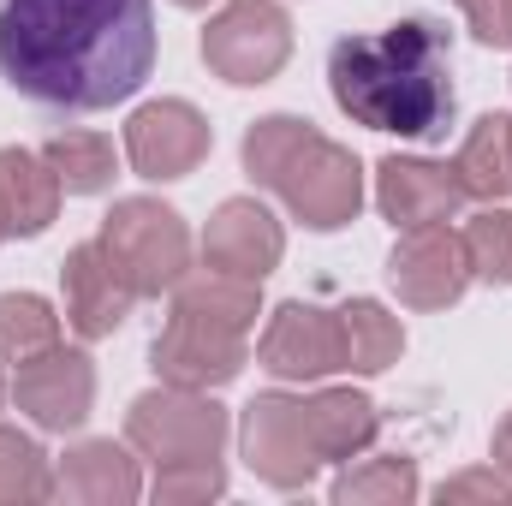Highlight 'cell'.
<instances>
[{
	"mask_svg": "<svg viewBox=\"0 0 512 506\" xmlns=\"http://www.w3.org/2000/svg\"><path fill=\"white\" fill-rule=\"evenodd\" d=\"M328 495H334V506H411L423 495V483H417V465L405 453H382V459L346 465Z\"/></svg>",
	"mask_w": 512,
	"mask_h": 506,
	"instance_id": "23",
	"label": "cell"
},
{
	"mask_svg": "<svg viewBox=\"0 0 512 506\" xmlns=\"http://www.w3.org/2000/svg\"><path fill=\"white\" fill-rule=\"evenodd\" d=\"M340 328H346V370H358V376H382L405 352L399 316H387V304H376V298L340 304Z\"/></svg>",
	"mask_w": 512,
	"mask_h": 506,
	"instance_id": "22",
	"label": "cell"
},
{
	"mask_svg": "<svg viewBox=\"0 0 512 506\" xmlns=\"http://www.w3.org/2000/svg\"><path fill=\"white\" fill-rule=\"evenodd\" d=\"M328 90L346 120L382 137H447L453 126V36L441 18H399L376 36L328 48Z\"/></svg>",
	"mask_w": 512,
	"mask_h": 506,
	"instance_id": "2",
	"label": "cell"
},
{
	"mask_svg": "<svg viewBox=\"0 0 512 506\" xmlns=\"http://www.w3.org/2000/svg\"><path fill=\"white\" fill-rule=\"evenodd\" d=\"M60 179L42 149H0V233L6 239H36L60 215Z\"/></svg>",
	"mask_w": 512,
	"mask_h": 506,
	"instance_id": "17",
	"label": "cell"
},
{
	"mask_svg": "<svg viewBox=\"0 0 512 506\" xmlns=\"http://www.w3.org/2000/svg\"><path fill=\"white\" fill-rule=\"evenodd\" d=\"M54 495V465L24 429H0V506H36Z\"/></svg>",
	"mask_w": 512,
	"mask_h": 506,
	"instance_id": "25",
	"label": "cell"
},
{
	"mask_svg": "<svg viewBox=\"0 0 512 506\" xmlns=\"http://www.w3.org/2000/svg\"><path fill=\"white\" fill-rule=\"evenodd\" d=\"M173 6H185V12H197V6H209V0H173Z\"/></svg>",
	"mask_w": 512,
	"mask_h": 506,
	"instance_id": "31",
	"label": "cell"
},
{
	"mask_svg": "<svg viewBox=\"0 0 512 506\" xmlns=\"http://www.w3.org/2000/svg\"><path fill=\"white\" fill-rule=\"evenodd\" d=\"M280 256H286V233L256 197H227L203 227V268H215V274L262 286L280 268Z\"/></svg>",
	"mask_w": 512,
	"mask_h": 506,
	"instance_id": "15",
	"label": "cell"
},
{
	"mask_svg": "<svg viewBox=\"0 0 512 506\" xmlns=\"http://www.w3.org/2000/svg\"><path fill=\"white\" fill-rule=\"evenodd\" d=\"M12 399L36 429H54V435L78 429L96 411V364H90V352L48 346V352L24 358L18 376H12Z\"/></svg>",
	"mask_w": 512,
	"mask_h": 506,
	"instance_id": "11",
	"label": "cell"
},
{
	"mask_svg": "<svg viewBox=\"0 0 512 506\" xmlns=\"http://www.w3.org/2000/svg\"><path fill=\"white\" fill-rule=\"evenodd\" d=\"M209 149H215L209 120L191 102H179V96L143 102L126 120V161H131L137 179H155V185L185 179V173H197L209 161Z\"/></svg>",
	"mask_w": 512,
	"mask_h": 506,
	"instance_id": "9",
	"label": "cell"
},
{
	"mask_svg": "<svg viewBox=\"0 0 512 506\" xmlns=\"http://www.w3.org/2000/svg\"><path fill=\"white\" fill-rule=\"evenodd\" d=\"M42 155H48V167H54V179H60V191L66 197H96V191H108L114 185V137H102V131H54L48 143H42Z\"/></svg>",
	"mask_w": 512,
	"mask_h": 506,
	"instance_id": "21",
	"label": "cell"
},
{
	"mask_svg": "<svg viewBox=\"0 0 512 506\" xmlns=\"http://www.w3.org/2000/svg\"><path fill=\"white\" fill-rule=\"evenodd\" d=\"M149 495L161 506H197V501H215L227 495V471L221 459H191V465H155V483Z\"/></svg>",
	"mask_w": 512,
	"mask_h": 506,
	"instance_id": "27",
	"label": "cell"
},
{
	"mask_svg": "<svg viewBox=\"0 0 512 506\" xmlns=\"http://www.w3.org/2000/svg\"><path fill=\"white\" fill-rule=\"evenodd\" d=\"M239 447H245V465L280 495L310 489L322 471V459L304 435V399H292V393H256L239 423Z\"/></svg>",
	"mask_w": 512,
	"mask_h": 506,
	"instance_id": "7",
	"label": "cell"
},
{
	"mask_svg": "<svg viewBox=\"0 0 512 506\" xmlns=\"http://www.w3.org/2000/svg\"><path fill=\"white\" fill-rule=\"evenodd\" d=\"M0 405H6V376H0Z\"/></svg>",
	"mask_w": 512,
	"mask_h": 506,
	"instance_id": "32",
	"label": "cell"
},
{
	"mask_svg": "<svg viewBox=\"0 0 512 506\" xmlns=\"http://www.w3.org/2000/svg\"><path fill=\"white\" fill-rule=\"evenodd\" d=\"M0 245H6V233H0Z\"/></svg>",
	"mask_w": 512,
	"mask_h": 506,
	"instance_id": "33",
	"label": "cell"
},
{
	"mask_svg": "<svg viewBox=\"0 0 512 506\" xmlns=\"http://www.w3.org/2000/svg\"><path fill=\"white\" fill-rule=\"evenodd\" d=\"M459 239H465L471 280H483V286H512V209L507 203H489L483 215H471Z\"/></svg>",
	"mask_w": 512,
	"mask_h": 506,
	"instance_id": "26",
	"label": "cell"
},
{
	"mask_svg": "<svg viewBox=\"0 0 512 506\" xmlns=\"http://www.w3.org/2000/svg\"><path fill=\"white\" fill-rule=\"evenodd\" d=\"M245 173L274 191L310 233L352 227L364 209V161L298 114H268L245 131Z\"/></svg>",
	"mask_w": 512,
	"mask_h": 506,
	"instance_id": "3",
	"label": "cell"
},
{
	"mask_svg": "<svg viewBox=\"0 0 512 506\" xmlns=\"http://www.w3.org/2000/svg\"><path fill=\"white\" fill-rule=\"evenodd\" d=\"M60 292H66V328L78 340H108L114 328H126L137 292L126 286V274L114 268V256L102 251V239L72 245L60 262Z\"/></svg>",
	"mask_w": 512,
	"mask_h": 506,
	"instance_id": "14",
	"label": "cell"
},
{
	"mask_svg": "<svg viewBox=\"0 0 512 506\" xmlns=\"http://www.w3.org/2000/svg\"><path fill=\"white\" fill-rule=\"evenodd\" d=\"M387 286H393V298L405 310H447V304H459L465 286H471L465 239L447 221L399 233V245L387 256Z\"/></svg>",
	"mask_w": 512,
	"mask_h": 506,
	"instance_id": "10",
	"label": "cell"
},
{
	"mask_svg": "<svg viewBox=\"0 0 512 506\" xmlns=\"http://www.w3.org/2000/svg\"><path fill=\"white\" fill-rule=\"evenodd\" d=\"M60 346V316L36 292H0V364H24Z\"/></svg>",
	"mask_w": 512,
	"mask_h": 506,
	"instance_id": "24",
	"label": "cell"
},
{
	"mask_svg": "<svg viewBox=\"0 0 512 506\" xmlns=\"http://www.w3.org/2000/svg\"><path fill=\"white\" fill-rule=\"evenodd\" d=\"M173 310L179 316H197V322H215V328H233V334H251L256 322V280H233V274H215V268H197L173 286Z\"/></svg>",
	"mask_w": 512,
	"mask_h": 506,
	"instance_id": "20",
	"label": "cell"
},
{
	"mask_svg": "<svg viewBox=\"0 0 512 506\" xmlns=\"http://www.w3.org/2000/svg\"><path fill=\"white\" fill-rule=\"evenodd\" d=\"M155 66L149 0H0V78L54 114H102Z\"/></svg>",
	"mask_w": 512,
	"mask_h": 506,
	"instance_id": "1",
	"label": "cell"
},
{
	"mask_svg": "<svg viewBox=\"0 0 512 506\" xmlns=\"http://www.w3.org/2000/svg\"><path fill=\"white\" fill-rule=\"evenodd\" d=\"M459 12L483 48H512V0H459Z\"/></svg>",
	"mask_w": 512,
	"mask_h": 506,
	"instance_id": "29",
	"label": "cell"
},
{
	"mask_svg": "<svg viewBox=\"0 0 512 506\" xmlns=\"http://www.w3.org/2000/svg\"><path fill=\"white\" fill-rule=\"evenodd\" d=\"M489 459H495V471H507L512 477V411L495 423V441H489Z\"/></svg>",
	"mask_w": 512,
	"mask_h": 506,
	"instance_id": "30",
	"label": "cell"
},
{
	"mask_svg": "<svg viewBox=\"0 0 512 506\" xmlns=\"http://www.w3.org/2000/svg\"><path fill=\"white\" fill-rule=\"evenodd\" d=\"M54 495L84 506H131L143 495V471L131 459V441H78L60 471H54Z\"/></svg>",
	"mask_w": 512,
	"mask_h": 506,
	"instance_id": "18",
	"label": "cell"
},
{
	"mask_svg": "<svg viewBox=\"0 0 512 506\" xmlns=\"http://www.w3.org/2000/svg\"><path fill=\"white\" fill-rule=\"evenodd\" d=\"M256 364L274 381H328L334 370H346V328H340V310L286 298V304L268 316L262 340H256Z\"/></svg>",
	"mask_w": 512,
	"mask_h": 506,
	"instance_id": "8",
	"label": "cell"
},
{
	"mask_svg": "<svg viewBox=\"0 0 512 506\" xmlns=\"http://www.w3.org/2000/svg\"><path fill=\"white\" fill-rule=\"evenodd\" d=\"M292 60V18L280 0H227L203 30V66L239 90L280 78Z\"/></svg>",
	"mask_w": 512,
	"mask_h": 506,
	"instance_id": "6",
	"label": "cell"
},
{
	"mask_svg": "<svg viewBox=\"0 0 512 506\" xmlns=\"http://www.w3.org/2000/svg\"><path fill=\"white\" fill-rule=\"evenodd\" d=\"M149 364L167 387H197V393H215L227 381H239V370L251 364L245 352V334L233 328H215V322H197V316H167V328L155 334L149 346Z\"/></svg>",
	"mask_w": 512,
	"mask_h": 506,
	"instance_id": "12",
	"label": "cell"
},
{
	"mask_svg": "<svg viewBox=\"0 0 512 506\" xmlns=\"http://www.w3.org/2000/svg\"><path fill=\"white\" fill-rule=\"evenodd\" d=\"M465 203H471V191H465L453 161H429V155H387V161H376V209L399 233L441 227Z\"/></svg>",
	"mask_w": 512,
	"mask_h": 506,
	"instance_id": "13",
	"label": "cell"
},
{
	"mask_svg": "<svg viewBox=\"0 0 512 506\" xmlns=\"http://www.w3.org/2000/svg\"><path fill=\"white\" fill-rule=\"evenodd\" d=\"M96 239L137 298H161L191 274V227L179 221V209H167L155 197H120L102 215Z\"/></svg>",
	"mask_w": 512,
	"mask_h": 506,
	"instance_id": "4",
	"label": "cell"
},
{
	"mask_svg": "<svg viewBox=\"0 0 512 506\" xmlns=\"http://www.w3.org/2000/svg\"><path fill=\"white\" fill-rule=\"evenodd\" d=\"M233 423L227 411L197 393V387H155L143 399H131L126 411V441L131 453H143L149 465H191V459H221Z\"/></svg>",
	"mask_w": 512,
	"mask_h": 506,
	"instance_id": "5",
	"label": "cell"
},
{
	"mask_svg": "<svg viewBox=\"0 0 512 506\" xmlns=\"http://www.w3.org/2000/svg\"><path fill=\"white\" fill-rule=\"evenodd\" d=\"M453 167H459V179H465L471 197L507 203L512 197V114H483L477 126L465 131Z\"/></svg>",
	"mask_w": 512,
	"mask_h": 506,
	"instance_id": "19",
	"label": "cell"
},
{
	"mask_svg": "<svg viewBox=\"0 0 512 506\" xmlns=\"http://www.w3.org/2000/svg\"><path fill=\"white\" fill-rule=\"evenodd\" d=\"M304 435H310V447H316L322 465H352V459H364L376 447L382 411L358 387H316L304 399Z\"/></svg>",
	"mask_w": 512,
	"mask_h": 506,
	"instance_id": "16",
	"label": "cell"
},
{
	"mask_svg": "<svg viewBox=\"0 0 512 506\" xmlns=\"http://www.w3.org/2000/svg\"><path fill=\"white\" fill-rule=\"evenodd\" d=\"M435 501L441 506H465V501H512V477L507 471H459V477H447L441 489H435Z\"/></svg>",
	"mask_w": 512,
	"mask_h": 506,
	"instance_id": "28",
	"label": "cell"
}]
</instances>
